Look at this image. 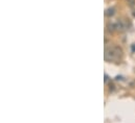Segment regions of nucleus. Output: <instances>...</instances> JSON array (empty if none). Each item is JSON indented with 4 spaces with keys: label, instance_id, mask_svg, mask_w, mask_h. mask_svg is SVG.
Wrapping results in <instances>:
<instances>
[{
    "label": "nucleus",
    "instance_id": "nucleus-1",
    "mask_svg": "<svg viewBox=\"0 0 135 123\" xmlns=\"http://www.w3.org/2000/svg\"><path fill=\"white\" fill-rule=\"evenodd\" d=\"M123 55V51L117 46L107 47L105 49V59L108 61H116Z\"/></svg>",
    "mask_w": 135,
    "mask_h": 123
},
{
    "label": "nucleus",
    "instance_id": "nucleus-2",
    "mask_svg": "<svg viewBox=\"0 0 135 123\" xmlns=\"http://www.w3.org/2000/svg\"><path fill=\"white\" fill-rule=\"evenodd\" d=\"M114 13H115V8H114V7H109V8L106 10L105 15H106L107 17H111V16L114 15Z\"/></svg>",
    "mask_w": 135,
    "mask_h": 123
},
{
    "label": "nucleus",
    "instance_id": "nucleus-3",
    "mask_svg": "<svg viewBox=\"0 0 135 123\" xmlns=\"http://www.w3.org/2000/svg\"><path fill=\"white\" fill-rule=\"evenodd\" d=\"M133 16L135 17V8H134V11H133Z\"/></svg>",
    "mask_w": 135,
    "mask_h": 123
}]
</instances>
